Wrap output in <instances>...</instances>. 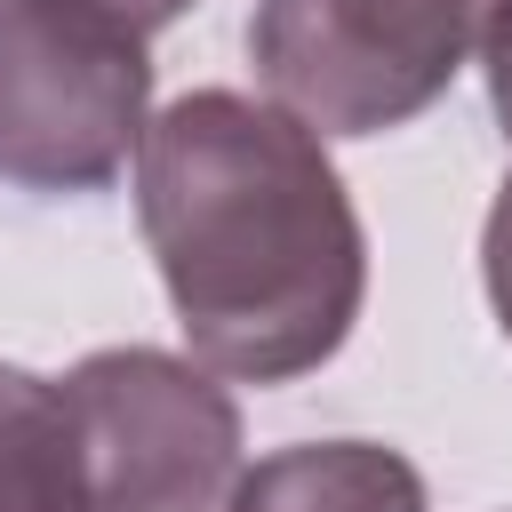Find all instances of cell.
<instances>
[{"label": "cell", "instance_id": "8", "mask_svg": "<svg viewBox=\"0 0 512 512\" xmlns=\"http://www.w3.org/2000/svg\"><path fill=\"white\" fill-rule=\"evenodd\" d=\"M480 64H488V104H496V128L512 136V0H496V8H488Z\"/></svg>", "mask_w": 512, "mask_h": 512}, {"label": "cell", "instance_id": "3", "mask_svg": "<svg viewBox=\"0 0 512 512\" xmlns=\"http://www.w3.org/2000/svg\"><path fill=\"white\" fill-rule=\"evenodd\" d=\"M152 120L144 32L88 0H0V184L104 192Z\"/></svg>", "mask_w": 512, "mask_h": 512}, {"label": "cell", "instance_id": "9", "mask_svg": "<svg viewBox=\"0 0 512 512\" xmlns=\"http://www.w3.org/2000/svg\"><path fill=\"white\" fill-rule=\"evenodd\" d=\"M88 8H104V16H120L128 32H160V24H176V16H192V0H88Z\"/></svg>", "mask_w": 512, "mask_h": 512}, {"label": "cell", "instance_id": "4", "mask_svg": "<svg viewBox=\"0 0 512 512\" xmlns=\"http://www.w3.org/2000/svg\"><path fill=\"white\" fill-rule=\"evenodd\" d=\"M80 512H216L240 480V400L160 344H104L64 376Z\"/></svg>", "mask_w": 512, "mask_h": 512}, {"label": "cell", "instance_id": "7", "mask_svg": "<svg viewBox=\"0 0 512 512\" xmlns=\"http://www.w3.org/2000/svg\"><path fill=\"white\" fill-rule=\"evenodd\" d=\"M480 280H488L496 328L512 336V176L496 184V200H488V224H480Z\"/></svg>", "mask_w": 512, "mask_h": 512}, {"label": "cell", "instance_id": "5", "mask_svg": "<svg viewBox=\"0 0 512 512\" xmlns=\"http://www.w3.org/2000/svg\"><path fill=\"white\" fill-rule=\"evenodd\" d=\"M216 512H432V496L384 440H296L256 456Z\"/></svg>", "mask_w": 512, "mask_h": 512}, {"label": "cell", "instance_id": "1", "mask_svg": "<svg viewBox=\"0 0 512 512\" xmlns=\"http://www.w3.org/2000/svg\"><path fill=\"white\" fill-rule=\"evenodd\" d=\"M136 224L200 368L296 384L328 368L368 304V232L288 104L192 88L144 120Z\"/></svg>", "mask_w": 512, "mask_h": 512}, {"label": "cell", "instance_id": "2", "mask_svg": "<svg viewBox=\"0 0 512 512\" xmlns=\"http://www.w3.org/2000/svg\"><path fill=\"white\" fill-rule=\"evenodd\" d=\"M496 0H256L248 64L320 136H384L472 64Z\"/></svg>", "mask_w": 512, "mask_h": 512}, {"label": "cell", "instance_id": "6", "mask_svg": "<svg viewBox=\"0 0 512 512\" xmlns=\"http://www.w3.org/2000/svg\"><path fill=\"white\" fill-rule=\"evenodd\" d=\"M0 512H80V432L64 376L0 360Z\"/></svg>", "mask_w": 512, "mask_h": 512}]
</instances>
